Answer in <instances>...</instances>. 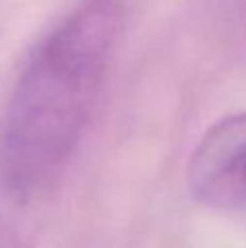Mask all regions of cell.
<instances>
[{"mask_svg": "<svg viewBox=\"0 0 246 248\" xmlns=\"http://www.w3.org/2000/svg\"><path fill=\"white\" fill-rule=\"evenodd\" d=\"M122 31L116 0H87L29 57L4 107L0 187L29 198L59 176L81 144Z\"/></svg>", "mask_w": 246, "mask_h": 248, "instance_id": "cell-1", "label": "cell"}, {"mask_svg": "<svg viewBox=\"0 0 246 248\" xmlns=\"http://www.w3.org/2000/svg\"><path fill=\"white\" fill-rule=\"evenodd\" d=\"M192 196L209 209H246V113H233L205 131L187 166Z\"/></svg>", "mask_w": 246, "mask_h": 248, "instance_id": "cell-2", "label": "cell"}, {"mask_svg": "<svg viewBox=\"0 0 246 248\" xmlns=\"http://www.w3.org/2000/svg\"><path fill=\"white\" fill-rule=\"evenodd\" d=\"M0 248H22V237L7 214L0 211Z\"/></svg>", "mask_w": 246, "mask_h": 248, "instance_id": "cell-3", "label": "cell"}]
</instances>
